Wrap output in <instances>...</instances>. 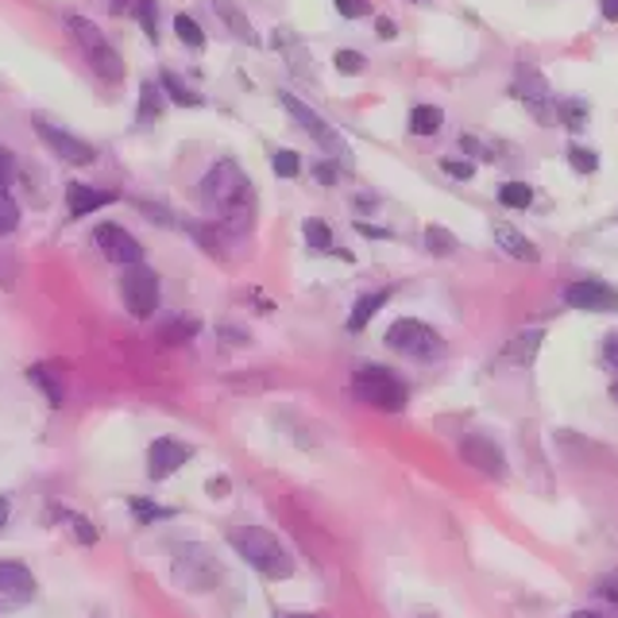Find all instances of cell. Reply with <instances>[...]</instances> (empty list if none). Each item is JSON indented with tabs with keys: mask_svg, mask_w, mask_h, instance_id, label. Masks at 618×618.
Returning a JSON list of instances; mask_svg holds the SVG:
<instances>
[{
	"mask_svg": "<svg viewBox=\"0 0 618 618\" xmlns=\"http://www.w3.org/2000/svg\"><path fill=\"white\" fill-rule=\"evenodd\" d=\"M332 66H337V74H352V77H356V74H364V70H367V59L360 51H348V47H344V51L332 54Z\"/></svg>",
	"mask_w": 618,
	"mask_h": 618,
	"instance_id": "d590c367",
	"label": "cell"
},
{
	"mask_svg": "<svg viewBox=\"0 0 618 618\" xmlns=\"http://www.w3.org/2000/svg\"><path fill=\"white\" fill-rule=\"evenodd\" d=\"M407 128H410V136H437L440 128H445V112L437 109V105H414L407 117Z\"/></svg>",
	"mask_w": 618,
	"mask_h": 618,
	"instance_id": "cb8c5ba5",
	"label": "cell"
},
{
	"mask_svg": "<svg viewBox=\"0 0 618 618\" xmlns=\"http://www.w3.org/2000/svg\"><path fill=\"white\" fill-rule=\"evenodd\" d=\"M229 492H232L229 475H213V480H209V495H213V499H225Z\"/></svg>",
	"mask_w": 618,
	"mask_h": 618,
	"instance_id": "bcb514c9",
	"label": "cell"
},
{
	"mask_svg": "<svg viewBox=\"0 0 618 618\" xmlns=\"http://www.w3.org/2000/svg\"><path fill=\"white\" fill-rule=\"evenodd\" d=\"M190 457H194V449L182 445V440L174 437L152 440V449H147V475H152L155 483L170 480L174 472H182V464H190Z\"/></svg>",
	"mask_w": 618,
	"mask_h": 618,
	"instance_id": "5bb4252c",
	"label": "cell"
},
{
	"mask_svg": "<svg viewBox=\"0 0 618 618\" xmlns=\"http://www.w3.org/2000/svg\"><path fill=\"white\" fill-rule=\"evenodd\" d=\"M27 379H32L35 387H39L43 395H47V402H51V407H62L66 390H62V372H59V367L35 364V367H27Z\"/></svg>",
	"mask_w": 618,
	"mask_h": 618,
	"instance_id": "603a6c76",
	"label": "cell"
},
{
	"mask_svg": "<svg viewBox=\"0 0 618 618\" xmlns=\"http://www.w3.org/2000/svg\"><path fill=\"white\" fill-rule=\"evenodd\" d=\"M54 514H59L62 522H66V530H70V534H74L82 545H94V542H97V530H94V522H89V518L74 514V510H54Z\"/></svg>",
	"mask_w": 618,
	"mask_h": 618,
	"instance_id": "d6a6232c",
	"label": "cell"
},
{
	"mask_svg": "<svg viewBox=\"0 0 618 618\" xmlns=\"http://www.w3.org/2000/svg\"><path fill=\"white\" fill-rule=\"evenodd\" d=\"M66 32H70V39L77 43L82 59L89 62V70H94V74L101 77V82H112V85H117L120 77H124V59H120V51L112 47L109 39H105V32L94 24V20L66 16Z\"/></svg>",
	"mask_w": 618,
	"mask_h": 618,
	"instance_id": "277c9868",
	"label": "cell"
},
{
	"mask_svg": "<svg viewBox=\"0 0 618 618\" xmlns=\"http://www.w3.org/2000/svg\"><path fill=\"white\" fill-rule=\"evenodd\" d=\"M499 202L507 205V209H530V205H534V186H530V182H502Z\"/></svg>",
	"mask_w": 618,
	"mask_h": 618,
	"instance_id": "f1b7e54d",
	"label": "cell"
},
{
	"mask_svg": "<svg viewBox=\"0 0 618 618\" xmlns=\"http://www.w3.org/2000/svg\"><path fill=\"white\" fill-rule=\"evenodd\" d=\"M174 580L186 592H213L220 584V560L205 545H179V553H174Z\"/></svg>",
	"mask_w": 618,
	"mask_h": 618,
	"instance_id": "52a82bcc",
	"label": "cell"
},
{
	"mask_svg": "<svg viewBox=\"0 0 618 618\" xmlns=\"http://www.w3.org/2000/svg\"><path fill=\"white\" fill-rule=\"evenodd\" d=\"M375 35H379V39H395L399 27H395V20L390 16H375Z\"/></svg>",
	"mask_w": 618,
	"mask_h": 618,
	"instance_id": "7dc6e473",
	"label": "cell"
},
{
	"mask_svg": "<svg viewBox=\"0 0 618 618\" xmlns=\"http://www.w3.org/2000/svg\"><path fill=\"white\" fill-rule=\"evenodd\" d=\"M12 179H16V155L0 144V194H9Z\"/></svg>",
	"mask_w": 618,
	"mask_h": 618,
	"instance_id": "f35d334b",
	"label": "cell"
},
{
	"mask_svg": "<svg viewBox=\"0 0 618 618\" xmlns=\"http://www.w3.org/2000/svg\"><path fill=\"white\" fill-rule=\"evenodd\" d=\"M302 237H305V244H310V252H317V255H340L337 252V240H332V229L325 225V220L305 217L302 220Z\"/></svg>",
	"mask_w": 618,
	"mask_h": 618,
	"instance_id": "d4e9b609",
	"label": "cell"
},
{
	"mask_svg": "<svg viewBox=\"0 0 618 618\" xmlns=\"http://www.w3.org/2000/svg\"><path fill=\"white\" fill-rule=\"evenodd\" d=\"M332 9L344 20H364L372 16V0H332Z\"/></svg>",
	"mask_w": 618,
	"mask_h": 618,
	"instance_id": "74e56055",
	"label": "cell"
},
{
	"mask_svg": "<svg viewBox=\"0 0 618 618\" xmlns=\"http://www.w3.org/2000/svg\"><path fill=\"white\" fill-rule=\"evenodd\" d=\"M457 247H460V240L452 237L445 225H429V229H425V252H429V255L449 259V255H457Z\"/></svg>",
	"mask_w": 618,
	"mask_h": 618,
	"instance_id": "83f0119b",
	"label": "cell"
},
{
	"mask_svg": "<svg viewBox=\"0 0 618 618\" xmlns=\"http://www.w3.org/2000/svg\"><path fill=\"white\" fill-rule=\"evenodd\" d=\"M356 232L360 237H367V240H390L395 232L390 229H379V225H367V220H356Z\"/></svg>",
	"mask_w": 618,
	"mask_h": 618,
	"instance_id": "ee69618b",
	"label": "cell"
},
{
	"mask_svg": "<svg viewBox=\"0 0 618 618\" xmlns=\"http://www.w3.org/2000/svg\"><path fill=\"white\" fill-rule=\"evenodd\" d=\"M16 229H20V205L9 194H0V237H9Z\"/></svg>",
	"mask_w": 618,
	"mask_h": 618,
	"instance_id": "8d00e7d4",
	"label": "cell"
},
{
	"mask_svg": "<svg viewBox=\"0 0 618 618\" xmlns=\"http://www.w3.org/2000/svg\"><path fill=\"white\" fill-rule=\"evenodd\" d=\"M9 518H12V499L9 495H0V530L9 525Z\"/></svg>",
	"mask_w": 618,
	"mask_h": 618,
	"instance_id": "681fc988",
	"label": "cell"
},
{
	"mask_svg": "<svg viewBox=\"0 0 618 618\" xmlns=\"http://www.w3.org/2000/svg\"><path fill=\"white\" fill-rule=\"evenodd\" d=\"M603 364L618 372V332H607V340H603Z\"/></svg>",
	"mask_w": 618,
	"mask_h": 618,
	"instance_id": "7bdbcfd3",
	"label": "cell"
},
{
	"mask_svg": "<svg viewBox=\"0 0 618 618\" xmlns=\"http://www.w3.org/2000/svg\"><path fill=\"white\" fill-rule=\"evenodd\" d=\"M568 618H603V615H599V610H572Z\"/></svg>",
	"mask_w": 618,
	"mask_h": 618,
	"instance_id": "816d5d0a",
	"label": "cell"
},
{
	"mask_svg": "<svg viewBox=\"0 0 618 618\" xmlns=\"http://www.w3.org/2000/svg\"><path fill=\"white\" fill-rule=\"evenodd\" d=\"M460 152H468V155H480V159H492V155H487V147H483L475 136H460Z\"/></svg>",
	"mask_w": 618,
	"mask_h": 618,
	"instance_id": "c3c4849f",
	"label": "cell"
},
{
	"mask_svg": "<svg viewBox=\"0 0 618 618\" xmlns=\"http://www.w3.org/2000/svg\"><path fill=\"white\" fill-rule=\"evenodd\" d=\"M387 348L410 360H440L445 356V337H440L433 325L417 322V317H399V322L387 329Z\"/></svg>",
	"mask_w": 618,
	"mask_h": 618,
	"instance_id": "5b68a950",
	"label": "cell"
},
{
	"mask_svg": "<svg viewBox=\"0 0 618 618\" xmlns=\"http://www.w3.org/2000/svg\"><path fill=\"white\" fill-rule=\"evenodd\" d=\"M599 595L603 599H610L618 607V572H610V577H603L599 580Z\"/></svg>",
	"mask_w": 618,
	"mask_h": 618,
	"instance_id": "f6af8a7d",
	"label": "cell"
},
{
	"mask_svg": "<svg viewBox=\"0 0 618 618\" xmlns=\"http://www.w3.org/2000/svg\"><path fill=\"white\" fill-rule=\"evenodd\" d=\"M314 179L322 182V186H337L340 182V159H322L314 167Z\"/></svg>",
	"mask_w": 618,
	"mask_h": 618,
	"instance_id": "ab89813d",
	"label": "cell"
},
{
	"mask_svg": "<svg viewBox=\"0 0 618 618\" xmlns=\"http://www.w3.org/2000/svg\"><path fill=\"white\" fill-rule=\"evenodd\" d=\"M120 202L117 190H101V186H89V182H70L66 186V213L74 220L89 217V213L105 209V205Z\"/></svg>",
	"mask_w": 618,
	"mask_h": 618,
	"instance_id": "9a60e30c",
	"label": "cell"
},
{
	"mask_svg": "<svg viewBox=\"0 0 618 618\" xmlns=\"http://www.w3.org/2000/svg\"><path fill=\"white\" fill-rule=\"evenodd\" d=\"M128 507H132V514H136L140 525H155V522H167V518H174V510H170V507H155V502H147V499H132Z\"/></svg>",
	"mask_w": 618,
	"mask_h": 618,
	"instance_id": "e575fe53",
	"label": "cell"
},
{
	"mask_svg": "<svg viewBox=\"0 0 618 618\" xmlns=\"http://www.w3.org/2000/svg\"><path fill=\"white\" fill-rule=\"evenodd\" d=\"M271 170L279 179H298L302 174V155L290 152V147H279V152H271Z\"/></svg>",
	"mask_w": 618,
	"mask_h": 618,
	"instance_id": "836d02e7",
	"label": "cell"
},
{
	"mask_svg": "<svg viewBox=\"0 0 618 618\" xmlns=\"http://www.w3.org/2000/svg\"><path fill=\"white\" fill-rule=\"evenodd\" d=\"M136 12H140V24H144L147 39H159V32H155V0H136Z\"/></svg>",
	"mask_w": 618,
	"mask_h": 618,
	"instance_id": "b9f144b4",
	"label": "cell"
},
{
	"mask_svg": "<svg viewBox=\"0 0 618 618\" xmlns=\"http://www.w3.org/2000/svg\"><path fill=\"white\" fill-rule=\"evenodd\" d=\"M197 329H202V325H197L194 317H174V322H167L159 329V340H167V344H186V340L197 337Z\"/></svg>",
	"mask_w": 618,
	"mask_h": 618,
	"instance_id": "f546056e",
	"label": "cell"
},
{
	"mask_svg": "<svg viewBox=\"0 0 618 618\" xmlns=\"http://www.w3.org/2000/svg\"><path fill=\"white\" fill-rule=\"evenodd\" d=\"M174 35H179L186 47H194V51H205V32L190 12H179V16H174Z\"/></svg>",
	"mask_w": 618,
	"mask_h": 618,
	"instance_id": "4dcf8cb0",
	"label": "cell"
},
{
	"mask_svg": "<svg viewBox=\"0 0 618 618\" xmlns=\"http://www.w3.org/2000/svg\"><path fill=\"white\" fill-rule=\"evenodd\" d=\"M94 244L101 247L105 259L117 263V267H136V263H144V244H140V240L132 237L128 229L112 225V220L97 225V229H94Z\"/></svg>",
	"mask_w": 618,
	"mask_h": 618,
	"instance_id": "4fadbf2b",
	"label": "cell"
},
{
	"mask_svg": "<svg viewBox=\"0 0 618 618\" xmlns=\"http://www.w3.org/2000/svg\"><path fill=\"white\" fill-rule=\"evenodd\" d=\"M610 399H615V402H618V379H615V383H610Z\"/></svg>",
	"mask_w": 618,
	"mask_h": 618,
	"instance_id": "db71d44e",
	"label": "cell"
},
{
	"mask_svg": "<svg viewBox=\"0 0 618 618\" xmlns=\"http://www.w3.org/2000/svg\"><path fill=\"white\" fill-rule=\"evenodd\" d=\"M275 618H322V615H275Z\"/></svg>",
	"mask_w": 618,
	"mask_h": 618,
	"instance_id": "f5cc1de1",
	"label": "cell"
},
{
	"mask_svg": "<svg viewBox=\"0 0 618 618\" xmlns=\"http://www.w3.org/2000/svg\"><path fill=\"white\" fill-rule=\"evenodd\" d=\"M279 105L298 120V128H302L305 136L317 140V147H322L329 159H344V155H352V152H348V140L340 136L337 128H332L329 120L322 117V112H314L305 101H298L294 94H287V89H279Z\"/></svg>",
	"mask_w": 618,
	"mask_h": 618,
	"instance_id": "8992f818",
	"label": "cell"
},
{
	"mask_svg": "<svg viewBox=\"0 0 618 618\" xmlns=\"http://www.w3.org/2000/svg\"><path fill=\"white\" fill-rule=\"evenodd\" d=\"M565 305L580 314H618V290L603 279H577L565 287Z\"/></svg>",
	"mask_w": 618,
	"mask_h": 618,
	"instance_id": "7c38bea8",
	"label": "cell"
},
{
	"mask_svg": "<svg viewBox=\"0 0 618 618\" xmlns=\"http://www.w3.org/2000/svg\"><path fill=\"white\" fill-rule=\"evenodd\" d=\"M460 460H464L468 468H475L480 475H487V480H507L510 475L507 452H502L499 440H492L487 433H468V437L460 440Z\"/></svg>",
	"mask_w": 618,
	"mask_h": 618,
	"instance_id": "8fae6325",
	"label": "cell"
},
{
	"mask_svg": "<svg viewBox=\"0 0 618 618\" xmlns=\"http://www.w3.org/2000/svg\"><path fill=\"white\" fill-rule=\"evenodd\" d=\"M422 618H437V615H422Z\"/></svg>",
	"mask_w": 618,
	"mask_h": 618,
	"instance_id": "9f6ffc18",
	"label": "cell"
},
{
	"mask_svg": "<svg viewBox=\"0 0 618 618\" xmlns=\"http://www.w3.org/2000/svg\"><path fill=\"white\" fill-rule=\"evenodd\" d=\"M510 94L518 97V101L525 105V109L534 112L537 120H542L545 128H553L557 124V101H553V89H549V82H545L542 74H537L530 62H522L518 66V74H514V85H510Z\"/></svg>",
	"mask_w": 618,
	"mask_h": 618,
	"instance_id": "30bf717a",
	"label": "cell"
},
{
	"mask_svg": "<svg viewBox=\"0 0 618 618\" xmlns=\"http://www.w3.org/2000/svg\"><path fill=\"white\" fill-rule=\"evenodd\" d=\"M542 340H545V332H542V329L518 332V337L507 344V352H502V364L530 367V364H534V360H537V352H542Z\"/></svg>",
	"mask_w": 618,
	"mask_h": 618,
	"instance_id": "44dd1931",
	"label": "cell"
},
{
	"mask_svg": "<svg viewBox=\"0 0 618 618\" xmlns=\"http://www.w3.org/2000/svg\"><path fill=\"white\" fill-rule=\"evenodd\" d=\"M213 9H217V16H220V24L229 27L232 35H237L244 47H259V35H255V27H252V20L244 16V9H237L232 0H213Z\"/></svg>",
	"mask_w": 618,
	"mask_h": 618,
	"instance_id": "d6986e66",
	"label": "cell"
},
{
	"mask_svg": "<svg viewBox=\"0 0 618 618\" xmlns=\"http://www.w3.org/2000/svg\"><path fill=\"white\" fill-rule=\"evenodd\" d=\"M0 595L20 607V603H32L35 599V577L32 568L20 565V560H0Z\"/></svg>",
	"mask_w": 618,
	"mask_h": 618,
	"instance_id": "2e32d148",
	"label": "cell"
},
{
	"mask_svg": "<svg viewBox=\"0 0 618 618\" xmlns=\"http://www.w3.org/2000/svg\"><path fill=\"white\" fill-rule=\"evenodd\" d=\"M232 549L237 557H244L247 568H255L259 577L267 580H290L294 577V560L290 553L282 549V542L271 534V530H263V525H244L232 534Z\"/></svg>",
	"mask_w": 618,
	"mask_h": 618,
	"instance_id": "7a4b0ae2",
	"label": "cell"
},
{
	"mask_svg": "<svg viewBox=\"0 0 618 618\" xmlns=\"http://www.w3.org/2000/svg\"><path fill=\"white\" fill-rule=\"evenodd\" d=\"M159 89H162V97H167V101L182 105V109H197V105H205V97L197 94L194 85L182 82L174 70H162V74H159Z\"/></svg>",
	"mask_w": 618,
	"mask_h": 618,
	"instance_id": "7402d4cb",
	"label": "cell"
},
{
	"mask_svg": "<svg viewBox=\"0 0 618 618\" xmlns=\"http://www.w3.org/2000/svg\"><path fill=\"white\" fill-rule=\"evenodd\" d=\"M410 4H429V0H410Z\"/></svg>",
	"mask_w": 618,
	"mask_h": 618,
	"instance_id": "11a10c76",
	"label": "cell"
},
{
	"mask_svg": "<svg viewBox=\"0 0 618 618\" xmlns=\"http://www.w3.org/2000/svg\"><path fill=\"white\" fill-rule=\"evenodd\" d=\"M557 124L568 128V132H584L587 128V101H580V97H565V101H557Z\"/></svg>",
	"mask_w": 618,
	"mask_h": 618,
	"instance_id": "4316f807",
	"label": "cell"
},
{
	"mask_svg": "<svg viewBox=\"0 0 618 618\" xmlns=\"http://www.w3.org/2000/svg\"><path fill=\"white\" fill-rule=\"evenodd\" d=\"M271 47L282 54V59H287L290 74L305 77V82H314V70H310V51H305V43L298 39L290 27H275V32H271Z\"/></svg>",
	"mask_w": 618,
	"mask_h": 618,
	"instance_id": "e0dca14e",
	"label": "cell"
},
{
	"mask_svg": "<svg viewBox=\"0 0 618 618\" xmlns=\"http://www.w3.org/2000/svg\"><path fill=\"white\" fill-rule=\"evenodd\" d=\"M202 205L220 229L247 237L255 229V186L237 159H217L202 179Z\"/></svg>",
	"mask_w": 618,
	"mask_h": 618,
	"instance_id": "6da1fadb",
	"label": "cell"
},
{
	"mask_svg": "<svg viewBox=\"0 0 618 618\" xmlns=\"http://www.w3.org/2000/svg\"><path fill=\"white\" fill-rule=\"evenodd\" d=\"M390 294H395V290H390V287L372 290V294H360V298H356V305H352V314H348V332H364V329H367V322H372V317L379 314L383 305L390 302Z\"/></svg>",
	"mask_w": 618,
	"mask_h": 618,
	"instance_id": "ffe728a7",
	"label": "cell"
},
{
	"mask_svg": "<svg viewBox=\"0 0 618 618\" xmlns=\"http://www.w3.org/2000/svg\"><path fill=\"white\" fill-rule=\"evenodd\" d=\"M162 105H167V97H162V89L155 82H144L140 85V109H136V124L140 128H152L155 120L162 117Z\"/></svg>",
	"mask_w": 618,
	"mask_h": 618,
	"instance_id": "484cf974",
	"label": "cell"
},
{
	"mask_svg": "<svg viewBox=\"0 0 618 618\" xmlns=\"http://www.w3.org/2000/svg\"><path fill=\"white\" fill-rule=\"evenodd\" d=\"M32 128H35V136H39V144L51 155H59L62 162H70V167H89V162L97 159V152H94L89 140L74 136V132H66V128L54 124V120L39 117V112L32 117Z\"/></svg>",
	"mask_w": 618,
	"mask_h": 618,
	"instance_id": "ba28073f",
	"label": "cell"
},
{
	"mask_svg": "<svg viewBox=\"0 0 618 618\" xmlns=\"http://www.w3.org/2000/svg\"><path fill=\"white\" fill-rule=\"evenodd\" d=\"M492 237H495V244H499L502 252L510 255V259H518V263H537V259H542V252H537L534 240L522 237V232H518L514 225H507V220L492 225Z\"/></svg>",
	"mask_w": 618,
	"mask_h": 618,
	"instance_id": "ac0fdd59",
	"label": "cell"
},
{
	"mask_svg": "<svg viewBox=\"0 0 618 618\" xmlns=\"http://www.w3.org/2000/svg\"><path fill=\"white\" fill-rule=\"evenodd\" d=\"M440 170L449 174V179H457V182H468L475 174V162H460V159H440Z\"/></svg>",
	"mask_w": 618,
	"mask_h": 618,
	"instance_id": "60d3db41",
	"label": "cell"
},
{
	"mask_svg": "<svg viewBox=\"0 0 618 618\" xmlns=\"http://www.w3.org/2000/svg\"><path fill=\"white\" fill-rule=\"evenodd\" d=\"M352 399L364 402L372 410H383V414H402L410 402V387L402 375H395L383 364H364L352 375Z\"/></svg>",
	"mask_w": 618,
	"mask_h": 618,
	"instance_id": "3957f363",
	"label": "cell"
},
{
	"mask_svg": "<svg viewBox=\"0 0 618 618\" xmlns=\"http://www.w3.org/2000/svg\"><path fill=\"white\" fill-rule=\"evenodd\" d=\"M565 159H568V167L577 170V174H595V170H599V152H595V147L572 144L565 152Z\"/></svg>",
	"mask_w": 618,
	"mask_h": 618,
	"instance_id": "1f68e13d",
	"label": "cell"
},
{
	"mask_svg": "<svg viewBox=\"0 0 618 618\" xmlns=\"http://www.w3.org/2000/svg\"><path fill=\"white\" fill-rule=\"evenodd\" d=\"M603 20H610V24H615V20H618V0H603Z\"/></svg>",
	"mask_w": 618,
	"mask_h": 618,
	"instance_id": "f907efd6",
	"label": "cell"
},
{
	"mask_svg": "<svg viewBox=\"0 0 618 618\" xmlns=\"http://www.w3.org/2000/svg\"><path fill=\"white\" fill-rule=\"evenodd\" d=\"M120 298H124V310L140 322L159 310V275L147 267V263H136V267H124L120 275Z\"/></svg>",
	"mask_w": 618,
	"mask_h": 618,
	"instance_id": "9c48e42d",
	"label": "cell"
}]
</instances>
